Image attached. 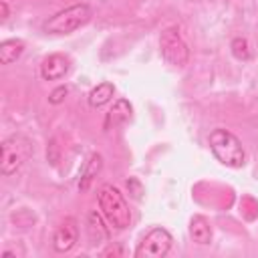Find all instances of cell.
<instances>
[{
	"instance_id": "1",
	"label": "cell",
	"mask_w": 258,
	"mask_h": 258,
	"mask_svg": "<svg viewBox=\"0 0 258 258\" xmlns=\"http://www.w3.org/2000/svg\"><path fill=\"white\" fill-rule=\"evenodd\" d=\"M208 143H210V149H212L214 157L222 165L238 169L246 163V151L242 147V141L232 131L218 127L208 135Z\"/></svg>"
},
{
	"instance_id": "2",
	"label": "cell",
	"mask_w": 258,
	"mask_h": 258,
	"mask_svg": "<svg viewBox=\"0 0 258 258\" xmlns=\"http://www.w3.org/2000/svg\"><path fill=\"white\" fill-rule=\"evenodd\" d=\"M93 16V8L87 2H77L67 6L64 10L52 14L44 24L42 30L46 34H71L75 30H79L81 26H85Z\"/></svg>"
},
{
	"instance_id": "3",
	"label": "cell",
	"mask_w": 258,
	"mask_h": 258,
	"mask_svg": "<svg viewBox=\"0 0 258 258\" xmlns=\"http://www.w3.org/2000/svg\"><path fill=\"white\" fill-rule=\"evenodd\" d=\"M99 208H101V214L103 218L115 228V230H125L129 228L131 224V210L123 198V194L111 185V183H105L101 189H99Z\"/></svg>"
},
{
	"instance_id": "4",
	"label": "cell",
	"mask_w": 258,
	"mask_h": 258,
	"mask_svg": "<svg viewBox=\"0 0 258 258\" xmlns=\"http://www.w3.org/2000/svg\"><path fill=\"white\" fill-rule=\"evenodd\" d=\"M32 155V143L22 133L8 135L0 145V173L12 175L16 173Z\"/></svg>"
},
{
	"instance_id": "5",
	"label": "cell",
	"mask_w": 258,
	"mask_h": 258,
	"mask_svg": "<svg viewBox=\"0 0 258 258\" xmlns=\"http://www.w3.org/2000/svg\"><path fill=\"white\" fill-rule=\"evenodd\" d=\"M159 52L171 67H185L189 60V48L179 34L177 26H167L159 34Z\"/></svg>"
},
{
	"instance_id": "6",
	"label": "cell",
	"mask_w": 258,
	"mask_h": 258,
	"mask_svg": "<svg viewBox=\"0 0 258 258\" xmlns=\"http://www.w3.org/2000/svg\"><path fill=\"white\" fill-rule=\"evenodd\" d=\"M171 244H173L171 234L165 228L157 226V228H151L143 236V240L139 242L135 250V256L137 258H163L171 250Z\"/></svg>"
},
{
	"instance_id": "7",
	"label": "cell",
	"mask_w": 258,
	"mask_h": 258,
	"mask_svg": "<svg viewBox=\"0 0 258 258\" xmlns=\"http://www.w3.org/2000/svg\"><path fill=\"white\" fill-rule=\"evenodd\" d=\"M79 242V228H77V222L73 218H64L60 222V226L56 228L54 236H52V248L60 254L69 252L75 248V244Z\"/></svg>"
},
{
	"instance_id": "8",
	"label": "cell",
	"mask_w": 258,
	"mask_h": 258,
	"mask_svg": "<svg viewBox=\"0 0 258 258\" xmlns=\"http://www.w3.org/2000/svg\"><path fill=\"white\" fill-rule=\"evenodd\" d=\"M69 69H71V58L60 52H54L40 62V77L44 81H58L69 73Z\"/></svg>"
},
{
	"instance_id": "9",
	"label": "cell",
	"mask_w": 258,
	"mask_h": 258,
	"mask_svg": "<svg viewBox=\"0 0 258 258\" xmlns=\"http://www.w3.org/2000/svg\"><path fill=\"white\" fill-rule=\"evenodd\" d=\"M131 115H133V105L127 99H117L103 119V129L113 131V129L121 127L123 123H127L131 119Z\"/></svg>"
},
{
	"instance_id": "10",
	"label": "cell",
	"mask_w": 258,
	"mask_h": 258,
	"mask_svg": "<svg viewBox=\"0 0 258 258\" xmlns=\"http://www.w3.org/2000/svg\"><path fill=\"white\" fill-rule=\"evenodd\" d=\"M87 234H89V240H91L93 246L109 240V230H107L101 214L95 212V210L89 212V216H87Z\"/></svg>"
},
{
	"instance_id": "11",
	"label": "cell",
	"mask_w": 258,
	"mask_h": 258,
	"mask_svg": "<svg viewBox=\"0 0 258 258\" xmlns=\"http://www.w3.org/2000/svg\"><path fill=\"white\" fill-rule=\"evenodd\" d=\"M113 95H115V85L109 83V81H103V83H99L97 87L91 89V93H89V97H87L89 107L101 109L103 105H107V103L113 99Z\"/></svg>"
},
{
	"instance_id": "12",
	"label": "cell",
	"mask_w": 258,
	"mask_h": 258,
	"mask_svg": "<svg viewBox=\"0 0 258 258\" xmlns=\"http://www.w3.org/2000/svg\"><path fill=\"white\" fill-rule=\"evenodd\" d=\"M189 236L198 244H210L212 242V228L210 222L204 216H194L189 220Z\"/></svg>"
},
{
	"instance_id": "13",
	"label": "cell",
	"mask_w": 258,
	"mask_h": 258,
	"mask_svg": "<svg viewBox=\"0 0 258 258\" xmlns=\"http://www.w3.org/2000/svg\"><path fill=\"white\" fill-rule=\"evenodd\" d=\"M22 52H24V42L20 38H8L0 44V62L12 64L22 56Z\"/></svg>"
},
{
	"instance_id": "14",
	"label": "cell",
	"mask_w": 258,
	"mask_h": 258,
	"mask_svg": "<svg viewBox=\"0 0 258 258\" xmlns=\"http://www.w3.org/2000/svg\"><path fill=\"white\" fill-rule=\"evenodd\" d=\"M101 167H103V157H101V153H91V157L87 159V163H85V167H83V173H81V181H79V187L85 191L87 187H89V183L97 177V173L101 171Z\"/></svg>"
},
{
	"instance_id": "15",
	"label": "cell",
	"mask_w": 258,
	"mask_h": 258,
	"mask_svg": "<svg viewBox=\"0 0 258 258\" xmlns=\"http://www.w3.org/2000/svg\"><path fill=\"white\" fill-rule=\"evenodd\" d=\"M230 48H232V54H234L238 60H248V58L252 56L250 46H248V40H246V38H242V36H236V38L232 40Z\"/></svg>"
},
{
	"instance_id": "16",
	"label": "cell",
	"mask_w": 258,
	"mask_h": 258,
	"mask_svg": "<svg viewBox=\"0 0 258 258\" xmlns=\"http://www.w3.org/2000/svg\"><path fill=\"white\" fill-rule=\"evenodd\" d=\"M67 93H69V89L67 87H56V89H52V93L48 95V103L50 105H60L62 101H64V97H67Z\"/></svg>"
},
{
	"instance_id": "17",
	"label": "cell",
	"mask_w": 258,
	"mask_h": 258,
	"mask_svg": "<svg viewBox=\"0 0 258 258\" xmlns=\"http://www.w3.org/2000/svg\"><path fill=\"white\" fill-rule=\"evenodd\" d=\"M127 187H129V194H131L135 200H141V198H143V185H141L135 177H129V179H127Z\"/></svg>"
},
{
	"instance_id": "18",
	"label": "cell",
	"mask_w": 258,
	"mask_h": 258,
	"mask_svg": "<svg viewBox=\"0 0 258 258\" xmlns=\"http://www.w3.org/2000/svg\"><path fill=\"white\" fill-rule=\"evenodd\" d=\"M0 8H2V20L8 18V4L6 2H0Z\"/></svg>"
}]
</instances>
